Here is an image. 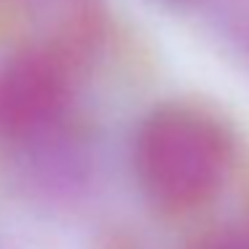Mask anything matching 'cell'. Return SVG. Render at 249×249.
<instances>
[{
  "mask_svg": "<svg viewBox=\"0 0 249 249\" xmlns=\"http://www.w3.org/2000/svg\"><path fill=\"white\" fill-rule=\"evenodd\" d=\"M193 249H249V233H217Z\"/></svg>",
  "mask_w": 249,
  "mask_h": 249,
  "instance_id": "3957f363",
  "label": "cell"
},
{
  "mask_svg": "<svg viewBox=\"0 0 249 249\" xmlns=\"http://www.w3.org/2000/svg\"><path fill=\"white\" fill-rule=\"evenodd\" d=\"M70 102L65 67L51 54H24L0 67V140L51 134Z\"/></svg>",
  "mask_w": 249,
  "mask_h": 249,
  "instance_id": "7a4b0ae2",
  "label": "cell"
},
{
  "mask_svg": "<svg viewBox=\"0 0 249 249\" xmlns=\"http://www.w3.org/2000/svg\"><path fill=\"white\" fill-rule=\"evenodd\" d=\"M233 166V142L222 121L196 105H161L134 137V172L145 196L172 212L214 198Z\"/></svg>",
  "mask_w": 249,
  "mask_h": 249,
  "instance_id": "6da1fadb",
  "label": "cell"
}]
</instances>
